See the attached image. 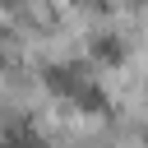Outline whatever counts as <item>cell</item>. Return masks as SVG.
<instances>
[{"instance_id":"obj_1","label":"cell","mask_w":148,"mask_h":148,"mask_svg":"<svg viewBox=\"0 0 148 148\" xmlns=\"http://www.w3.org/2000/svg\"><path fill=\"white\" fill-rule=\"evenodd\" d=\"M0 148H42V139H37L32 125H9L0 134Z\"/></svg>"}]
</instances>
